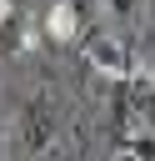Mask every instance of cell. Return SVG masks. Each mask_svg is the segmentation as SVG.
<instances>
[{
    "mask_svg": "<svg viewBox=\"0 0 155 161\" xmlns=\"http://www.w3.org/2000/svg\"><path fill=\"white\" fill-rule=\"evenodd\" d=\"M85 60L105 75V80H130L140 65H135V55H130V45L125 40H115V35H95L90 45H85Z\"/></svg>",
    "mask_w": 155,
    "mask_h": 161,
    "instance_id": "obj_1",
    "label": "cell"
},
{
    "mask_svg": "<svg viewBox=\"0 0 155 161\" xmlns=\"http://www.w3.org/2000/svg\"><path fill=\"white\" fill-rule=\"evenodd\" d=\"M20 141H25V151H30V156H40V151H45V146L55 141V116H50V106H45V101H35V106L25 111Z\"/></svg>",
    "mask_w": 155,
    "mask_h": 161,
    "instance_id": "obj_2",
    "label": "cell"
},
{
    "mask_svg": "<svg viewBox=\"0 0 155 161\" xmlns=\"http://www.w3.org/2000/svg\"><path fill=\"white\" fill-rule=\"evenodd\" d=\"M75 30H80V10H75V0L50 5V15H45V35H50L55 45H70V40H75Z\"/></svg>",
    "mask_w": 155,
    "mask_h": 161,
    "instance_id": "obj_3",
    "label": "cell"
},
{
    "mask_svg": "<svg viewBox=\"0 0 155 161\" xmlns=\"http://www.w3.org/2000/svg\"><path fill=\"white\" fill-rule=\"evenodd\" d=\"M120 151L135 156V161H155V131H125L120 136Z\"/></svg>",
    "mask_w": 155,
    "mask_h": 161,
    "instance_id": "obj_4",
    "label": "cell"
},
{
    "mask_svg": "<svg viewBox=\"0 0 155 161\" xmlns=\"http://www.w3.org/2000/svg\"><path fill=\"white\" fill-rule=\"evenodd\" d=\"M140 5H145V0H105V10H110L115 20H135V15H140Z\"/></svg>",
    "mask_w": 155,
    "mask_h": 161,
    "instance_id": "obj_5",
    "label": "cell"
},
{
    "mask_svg": "<svg viewBox=\"0 0 155 161\" xmlns=\"http://www.w3.org/2000/svg\"><path fill=\"white\" fill-rule=\"evenodd\" d=\"M5 15H10V0H0V20H5Z\"/></svg>",
    "mask_w": 155,
    "mask_h": 161,
    "instance_id": "obj_6",
    "label": "cell"
}]
</instances>
